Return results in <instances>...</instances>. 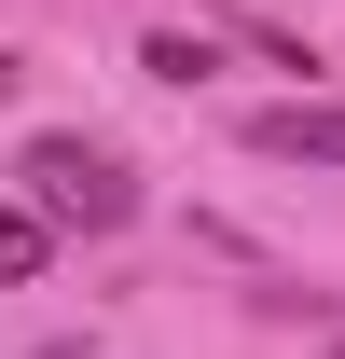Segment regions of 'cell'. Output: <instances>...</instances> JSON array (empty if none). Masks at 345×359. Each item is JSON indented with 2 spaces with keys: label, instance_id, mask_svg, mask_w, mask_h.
<instances>
[{
  "label": "cell",
  "instance_id": "obj_1",
  "mask_svg": "<svg viewBox=\"0 0 345 359\" xmlns=\"http://www.w3.org/2000/svg\"><path fill=\"white\" fill-rule=\"evenodd\" d=\"M14 180H28L69 235H125V222H138V180L111 166L97 138H28V152H14Z\"/></svg>",
  "mask_w": 345,
  "mask_h": 359
},
{
  "label": "cell",
  "instance_id": "obj_2",
  "mask_svg": "<svg viewBox=\"0 0 345 359\" xmlns=\"http://www.w3.org/2000/svg\"><path fill=\"white\" fill-rule=\"evenodd\" d=\"M249 152L262 166H345V97H276L249 125Z\"/></svg>",
  "mask_w": 345,
  "mask_h": 359
},
{
  "label": "cell",
  "instance_id": "obj_3",
  "mask_svg": "<svg viewBox=\"0 0 345 359\" xmlns=\"http://www.w3.org/2000/svg\"><path fill=\"white\" fill-rule=\"evenodd\" d=\"M55 235H69V222H55L42 194H28V208H0V276H42V263H55Z\"/></svg>",
  "mask_w": 345,
  "mask_h": 359
},
{
  "label": "cell",
  "instance_id": "obj_4",
  "mask_svg": "<svg viewBox=\"0 0 345 359\" xmlns=\"http://www.w3.org/2000/svg\"><path fill=\"white\" fill-rule=\"evenodd\" d=\"M138 69H152V83H208L221 55H208V28H152V42H138Z\"/></svg>",
  "mask_w": 345,
  "mask_h": 359
},
{
  "label": "cell",
  "instance_id": "obj_5",
  "mask_svg": "<svg viewBox=\"0 0 345 359\" xmlns=\"http://www.w3.org/2000/svg\"><path fill=\"white\" fill-rule=\"evenodd\" d=\"M332 359H345V346H332Z\"/></svg>",
  "mask_w": 345,
  "mask_h": 359
}]
</instances>
